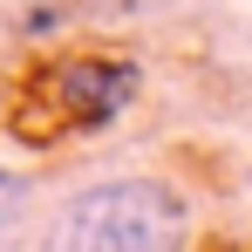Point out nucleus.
Returning <instances> with one entry per match:
<instances>
[{"mask_svg": "<svg viewBox=\"0 0 252 252\" xmlns=\"http://www.w3.org/2000/svg\"><path fill=\"white\" fill-rule=\"evenodd\" d=\"M136 89H143V68L129 55H68L41 68V102L55 129H109L136 102Z\"/></svg>", "mask_w": 252, "mask_h": 252, "instance_id": "obj_2", "label": "nucleus"}, {"mask_svg": "<svg viewBox=\"0 0 252 252\" xmlns=\"http://www.w3.org/2000/svg\"><path fill=\"white\" fill-rule=\"evenodd\" d=\"M184 232H191V211L157 177L89 184L62 211V246H75V252H170V246H184Z\"/></svg>", "mask_w": 252, "mask_h": 252, "instance_id": "obj_1", "label": "nucleus"}]
</instances>
